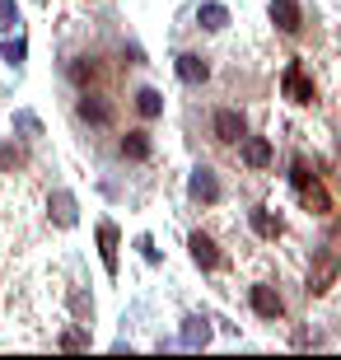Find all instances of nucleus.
Wrapping results in <instances>:
<instances>
[{
  "label": "nucleus",
  "instance_id": "nucleus-1",
  "mask_svg": "<svg viewBox=\"0 0 341 360\" xmlns=\"http://www.w3.org/2000/svg\"><path fill=\"white\" fill-rule=\"evenodd\" d=\"M290 187L300 192V201L309 206V211H318V215H328V211H332V201H328V192H323V183L309 174V164H304V160L290 164Z\"/></svg>",
  "mask_w": 341,
  "mask_h": 360
},
{
  "label": "nucleus",
  "instance_id": "nucleus-2",
  "mask_svg": "<svg viewBox=\"0 0 341 360\" xmlns=\"http://www.w3.org/2000/svg\"><path fill=\"white\" fill-rule=\"evenodd\" d=\"M281 89H285L290 103H314V80L304 75L300 61H290V66H285V75H281Z\"/></svg>",
  "mask_w": 341,
  "mask_h": 360
},
{
  "label": "nucleus",
  "instance_id": "nucleus-3",
  "mask_svg": "<svg viewBox=\"0 0 341 360\" xmlns=\"http://www.w3.org/2000/svg\"><path fill=\"white\" fill-rule=\"evenodd\" d=\"M248 304H252V314H257V319H271V323L285 314V300L276 295V285H252V290H248Z\"/></svg>",
  "mask_w": 341,
  "mask_h": 360
},
{
  "label": "nucleus",
  "instance_id": "nucleus-4",
  "mask_svg": "<svg viewBox=\"0 0 341 360\" xmlns=\"http://www.w3.org/2000/svg\"><path fill=\"white\" fill-rule=\"evenodd\" d=\"M337 253H332V248H323V253H318V262H314V271H309V290L314 295H323V290H332V281H337Z\"/></svg>",
  "mask_w": 341,
  "mask_h": 360
},
{
  "label": "nucleus",
  "instance_id": "nucleus-5",
  "mask_svg": "<svg viewBox=\"0 0 341 360\" xmlns=\"http://www.w3.org/2000/svg\"><path fill=\"white\" fill-rule=\"evenodd\" d=\"M271 24L281 33H300V0H271Z\"/></svg>",
  "mask_w": 341,
  "mask_h": 360
},
{
  "label": "nucleus",
  "instance_id": "nucleus-6",
  "mask_svg": "<svg viewBox=\"0 0 341 360\" xmlns=\"http://www.w3.org/2000/svg\"><path fill=\"white\" fill-rule=\"evenodd\" d=\"M210 127H215V141H243V112H234V108H220Z\"/></svg>",
  "mask_w": 341,
  "mask_h": 360
},
{
  "label": "nucleus",
  "instance_id": "nucleus-7",
  "mask_svg": "<svg viewBox=\"0 0 341 360\" xmlns=\"http://www.w3.org/2000/svg\"><path fill=\"white\" fill-rule=\"evenodd\" d=\"M206 75H210L206 56H197V52H183V56H178V80H183V84H206Z\"/></svg>",
  "mask_w": 341,
  "mask_h": 360
},
{
  "label": "nucleus",
  "instance_id": "nucleus-8",
  "mask_svg": "<svg viewBox=\"0 0 341 360\" xmlns=\"http://www.w3.org/2000/svg\"><path fill=\"white\" fill-rule=\"evenodd\" d=\"M187 248H192V262H197V267H220V248H215V239H206V234H192V239H187Z\"/></svg>",
  "mask_w": 341,
  "mask_h": 360
},
{
  "label": "nucleus",
  "instance_id": "nucleus-9",
  "mask_svg": "<svg viewBox=\"0 0 341 360\" xmlns=\"http://www.w3.org/2000/svg\"><path fill=\"white\" fill-rule=\"evenodd\" d=\"M238 155H243V164H248V169H266V164H271V141H262V136H248Z\"/></svg>",
  "mask_w": 341,
  "mask_h": 360
},
{
  "label": "nucleus",
  "instance_id": "nucleus-10",
  "mask_svg": "<svg viewBox=\"0 0 341 360\" xmlns=\"http://www.w3.org/2000/svg\"><path fill=\"white\" fill-rule=\"evenodd\" d=\"M192 197L197 201H220V183H215V174H210L206 164L192 169Z\"/></svg>",
  "mask_w": 341,
  "mask_h": 360
},
{
  "label": "nucleus",
  "instance_id": "nucleus-11",
  "mask_svg": "<svg viewBox=\"0 0 341 360\" xmlns=\"http://www.w3.org/2000/svg\"><path fill=\"white\" fill-rule=\"evenodd\" d=\"M98 253H103V267L108 271H117V225H112V220L98 225Z\"/></svg>",
  "mask_w": 341,
  "mask_h": 360
},
{
  "label": "nucleus",
  "instance_id": "nucleus-12",
  "mask_svg": "<svg viewBox=\"0 0 341 360\" xmlns=\"http://www.w3.org/2000/svg\"><path fill=\"white\" fill-rule=\"evenodd\" d=\"M248 225L262 234V239H281V215H271L266 206H257V211L248 215Z\"/></svg>",
  "mask_w": 341,
  "mask_h": 360
},
{
  "label": "nucleus",
  "instance_id": "nucleus-13",
  "mask_svg": "<svg viewBox=\"0 0 341 360\" xmlns=\"http://www.w3.org/2000/svg\"><path fill=\"white\" fill-rule=\"evenodd\" d=\"M206 342H210L206 319H187V323H183V347H187V351H197V347H206Z\"/></svg>",
  "mask_w": 341,
  "mask_h": 360
},
{
  "label": "nucleus",
  "instance_id": "nucleus-14",
  "mask_svg": "<svg viewBox=\"0 0 341 360\" xmlns=\"http://www.w3.org/2000/svg\"><path fill=\"white\" fill-rule=\"evenodd\" d=\"M197 24L210 28V33H220V28L229 24V10H224V5H201V10H197Z\"/></svg>",
  "mask_w": 341,
  "mask_h": 360
},
{
  "label": "nucleus",
  "instance_id": "nucleus-15",
  "mask_svg": "<svg viewBox=\"0 0 341 360\" xmlns=\"http://www.w3.org/2000/svg\"><path fill=\"white\" fill-rule=\"evenodd\" d=\"M136 112H141V117H159V112H164V94L159 89H141L136 94Z\"/></svg>",
  "mask_w": 341,
  "mask_h": 360
},
{
  "label": "nucleus",
  "instance_id": "nucleus-16",
  "mask_svg": "<svg viewBox=\"0 0 341 360\" xmlns=\"http://www.w3.org/2000/svg\"><path fill=\"white\" fill-rule=\"evenodd\" d=\"M79 117H84V122H98V127H103V122H112V108H108L103 98H84V103H79Z\"/></svg>",
  "mask_w": 341,
  "mask_h": 360
},
{
  "label": "nucleus",
  "instance_id": "nucleus-17",
  "mask_svg": "<svg viewBox=\"0 0 341 360\" xmlns=\"http://www.w3.org/2000/svg\"><path fill=\"white\" fill-rule=\"evenodd\" d=\"M122 155H127V160H150V136L131 131L127 141H122Z\"/></svg>",
  "mask_w": 341,
  "mask_h": 360
},
{
  "label": "nucleus",
  "instance_id": "nucleus-18",
  "mask_svg": "<svg viewBox=\"0 0 341 360\" xmlns=\"http://www.w3.org/2000/svg\"><path fill=\"white\" fill-rule=\"evenodd\" d=\"M52 215H56V225H75V197H70V192H56Z\"/></svg>",
  "mask_w": 341,
  "mask_h": 360
},
{
  "label": "nucleus",
  "instance_id": "nucleus-19",
  "mask_svg": "<svg viewBox=\"0 0 341 360\" xmlns=\"http://www.w3.org/2000/svg\"><path fill=\"white\" fill-rule=\"evenodd\" d=\"M19 24V5L14 0H0V28H14Z\"/></svg>",
  "mask_w": 341,
  "mask_h": 360
},
{
  "label": "nucleus",
  "instance_id": "nucleus-20",
  "mask_svg": "<svg viewBox=\"0 0 341 360\" xmlns=\"http://www.w3.org/2000/svg\"><path fill=\"white\" fill-rule=\"evenodd\" d=\"M14 127H19V131H28V136H42V122L33 117V112H19V117H14Z\"/></svg>",
  "mask_w": 341,
  "mask_h": 360
},
{
  "label": "nucleus",
  "instance_id": "nucleus-21",
  "mask_svg": "<svg viewBox=\"0 0 341 360\" xmlns=\"http://www.w3.org/2000/svg\"><path fill=\"white\" fill-rule=\"evenodd\" d=\"M0 56H5L10 66H19V61H24V42H5V47H0Z\"/></svg>",
  "mask_w": 341,
  "mask_h": 360
},
{
  "label": "nucleus",
  "instance_id": "nucleus-22",
  "mask_svg": "<svg viewBox=\"0 0 341 360\" xmlns=\"http://www.w3.org/2000/svg\"><path fill=\"white\" fill-rule=\"evenodd\" d=\"M61 347H66V351H79V347H89V337H84V333H61Z\"/></svg>",
  "mask_w": 341,
  "mask_h": 360
}]
</instances>
